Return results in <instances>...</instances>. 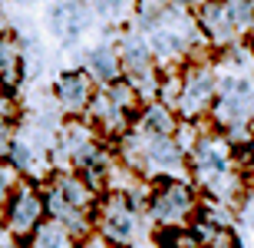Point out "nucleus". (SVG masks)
<instances>
[{
    "instance_id": "nucleus-1",
    "label": "nucleus",
    "mask_w": 254,
    "mask_h": 248,
    "mask_svg": "<svg viewBox=\"0 0 254 248\" xmlns=\"http://www.w3.org/2000/svg\"><path fill=\"white\" fill-rule=\"evenodd\" d=\"M201 209V192L189 175H165L149 185V205L145 219L152 232H182L195 222Z\"/></svg>"
},
{
    "instance_id": "nucleus-2",
    "label": "nucleus",
    "mask_w": 254,
    "mask_h": 248,
    "mask_svg": "<svg viewBox=\"0 0 254 248\" xmlns=\"http://www.w3.org/2000/svg\"><path fill=\"white\" fill-rule=\"evenodd\" d=\"M93 235L106 242L109 248H135V245H152L155 232H152L145 212L135 209L126 195H103L93 212Z\"/></svg>"
},
{
    "instance_id": "nucleus-3",
    "label": "nucleus",
    "mask_w": 254,
    "mask_h": 248,
    "mask_svg": "<svg viewBox=\"0 0 254 248\" xmlns=\"http://www.w3.org/2000/svg\"><path fill=\"white\" fill-rule=\"evenodd\" d=\"M218 99V70L211 60L205 63H185V77H182V93L172 103L175 116L182 123H208L211 109Z\"/></svg>"
},
{
    "instance_id": "nucleus-4",
    "label": "nucleus",
    "mask_w": 254,
    "mask_h": 248,
    "mask_svg": "<svg viewBox=\"0 0 254 248\" xmlns=\"http://www.w3.org/2000/svg\"><path fill=\"white\" fill-rule=\"evenodd\" d=\"M47 222V199H43V185L37 179H23L17 192L10 195L7 209H3V235L13 245H27L37 229Z\"/></svg>"
},
{
    "instance_id": "nucleus-5",
    "label": "nucleus",
    "mask_w": 254,
    "mask_h": 248,
    "mask_svg": "<svg viewBox=\"0 0 254 248\" xmlns=\"http://www.w3.org/2000/svg\"><path fill=\"white\" fill-rule=\"evenodd\" d=\"M50 93H53V103H57V109L66 119H83L89 113L93 96L99 93V86H96V80L83 67H66L57 73Z\"/></svg>"
},
{
    "instance_id": "nucleus-6",
    "label": "nucleus",
    "mask_w": 254,
    "mask_h": 248,
    "mask_svg": "<svg viewBox=\"0 0 254 248\" xmlns=\"http://www.w3.org/2000/svg\"><path fill=\"white\" fill-rule=\"evenodd\" d=\"M23 83V47L20 33L0 30V93L13 96Z\"/></svg>"
},
{
    "instance_id": "nucleus-7",
    "label": "nucleus",
    "mask_w": 254,
    "mask_h": 248,
    "mask_svg": "<svg viewBox=\"0 0 254 248\" xmlns=\"http://www.w3.org/2000/svg\"><path fill=\"white\" fill-rule=\"evenodd\" d=\"M83 70L96 80L99 89L126 80L123 77V63H119V53H116V40H106V43H99V47L89 50V53L83 57Z\"/></svg>"
},
{
    "instance_id": "nucleus-8",
    "label": "nucleus",
    "mask_w": 254,
    "mask_h": 248,
    "mask_svg": "<svg viewBox=\"0 0 254 248\" xmlns=\"http://www.w3.org/2000/svg\"><path fill=\"white\" fill-rule=\"evenodd\" d=\"M179 126H182V119L175 116V109H172V106L159 103V99H152V103L142 106L135 129H139V133H149V136H169V139H175Z\"/></svg>"
},
{
    "instance_id": "nucleus-9",
    "label": "nucleus",
    "mask_w": 254,
    "mask_h": 248,
    "mask_svg": "<svg viewBox=\"0 0 254 248\" xmlns=\"http://www.w3.org/2000/svg\"><path fill=\"white\" fill-rule=\"evenodd\" d=\"M79 245H83V242L73 239V235H69L63 225H57V222L47 219V222L37 229V235H33V239H30L23 248H79Z\"/></svg>"
},
{
    "instance_id": "nucleus-10",
    "label": "nucleus",
    "mask_w": 254,
    "mask_h": 248,
    "mask_svg": "<svg viewBox=\"0 0 254 248\" xmlns=\"http://www.w3.org/2000/svg\"><path fill=\"white\" fill-rule=\"evenodd\" d=\"M93 7H86V3H69L66 10V33H63V47H76L79 37H83L86 30L93 27L96 13H89Z\"/></svg>"
},
{
    "instance_id": "nucleus-11",
    "label": "nucleus",
    "mask_w": 254,
    "mask_h": 248,
    "mask_svg": "<svg viewBox=\"0 0 254 248\" xmlns=\"http://www.w3.org/2000/svg\"><path fill=\"white\" fill-rule=\"evenodd\" d=\"M20 47H23V83H30L47 67V50L37 37H20Z\"/></svg>"
},
{
    "instance_id": "nucleus-12",
    "label": "nucleus",
    "mask_w": 254,
    "mask_h": 248,
    "mask_svg": "<svg viewBox=\"0 0 254 248\" xmlns=\"http://www.w3.org/2000/svg\"><path fill=\"white\" fill-rule=\"evenodd\" d=\"M96 17H103L106 23H123V20H132V10L135 3H93Z\"/></svg>"
},
{
    "instance_id": "nucleus-13",
    "label": "nucleus",
    "mask_w": 254,
    "mask_h": 248,
    "mask_svg": "<svg viewBox=\"0 0 254 248\" xmlns=\"http://www.w3.org/2000/svg\"><path fill=\"white\" fill-rule=\"evenodd\" d=\"M20 182H23V175H20V172L7 163V159H0V202H3V205L10 202V195L17 192Z\"/></svg>"
},
{
    "instance_id": "nucleus-14",
    "label": "nucleus",
    "mask_w": 254,
    "mask_h": 248,
    "mask_svg": "<svg viewBox=\"0 0 254 248\" xmlns=\"http://www.w3.org/2000/svg\"><path fill=\"white\" fill-rule=\"evenodd\" d=\"M66 10H69V3H50L47 7V27H50V33L60 37V40H63V33H66Z\"/></svg>"
},
{
    "instance_id": "nucleus-15",
    "label": "nucleus",
    "mask_w": 254,
    "mask_h": 248,
    "mask_svg": "<svg viewBox=\"0 0 254 248\" xmlns=\"http://www.w3.org/2000/svg\"><path fill=\"white\" fill-rule=\"evenodd\" d=\"M17 123H7V119H0V159H7L13 143H17Z\"/></svg>"
},
{
    "instance_id": "nucleus-16",
    "label": "nucleus",
    "mask_w": 254,
    "mask_h": 248,
    "mask_svg": "<svg viewBox=\"0 0 254 248\" xmlns=\"http://www.w3.org/2000/svg\"><path fill=\"white\" fill-rule=\"evenodd\" d=\"M79 248H109V245H106V242L99 239V235H89V239H86V242H83Z\"/></svg>"
},
{
    "instance_id": "nucleus-17",
    "label": "nucleus",
    "mask_w": 254,
    "mask_h": 248,
    "mask_svg": "<svg viewBox=\"0 0 254 248\" xmlns=\"http://www.w3.org/2000/svg\"><path fill=\"white\" fill-rule=\"evenodd\" d=\"M248 225H251V235H254V219H248Z\"/></svg>"
},
{
    "instance_id": "nucleus-18",
    "label": "nucleus",
    "mask_w": 254,
    "mask_h": 248,
    "mask_svg": "<svg viewBox=\"0 0 254 248\" xmlns=\"http://www.w3.org/2000/svg\"><path fill=\"white\" fill-rule=\"evenodd\" d=\"M0 248H23V245H0Z\"/></svg>"
},
{
    "instance_id": "nucleus-19",
    "label": "nucleus",
    "mask_w": 254,
    "mask_h": 248,
    "mask_svg": "<svg viewBox=\"0 0 254 248\" xmlns=\"http://www.w3.org/2000/svg\"><path fill=\"white\" fill-rule=\"evenodd\" d=\"M135 248H152V245H135Z\"/></svg>"
},
{
    "instance_id": "nucleus-20",
    "label": "nucleus",
    "mask_w": 254,
    "mask_h": 248,
    "mask_svg": "<svg viewBox=\"0 0 254 248\" xmlns=\"http://www.w3.org/2000/svg\"><path fill=\"white\" fill-rule=\"evenodd\" d=\"M0 30H3V20H0Z\"/></svg>"
}]
</instances>
